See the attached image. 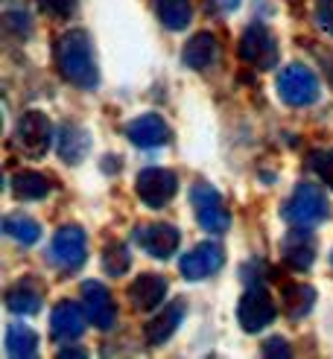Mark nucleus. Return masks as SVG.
<instances>
[{
	"instance_id": "nucleus-6",
	"label": "nucleus",
	"mask_w": 333,
	"mask_h": 359,
	"mask_svg": "<svg viewBox=\"0 0 333 359\" xmlns=\"http://www.w3.org/2000/svg\"><path fill=\"white\" fill-rule=\"evenodd\" d=\"M15 143L24 152V158L39 161L47 155L53 143V123L44 111H24L15 123Z\"/></svg>"
},
{
	"instance_id": "nucleus-8",
	"label": "nucleus",
	"mask_w": 333,
	"mask_h": 359,
	"mask_svg": "<svg viewBox=\"0 0 333 359\" xmlns=\"http://www.w3.org/2000/svg\"><path fill=\"white\" fill-rule=\"evenodd\" d=\"M135 193L137 199L144 202L147 208H167L175 193H179V178H175L172 170L164 167H147L137 172V182H135Z\"/></svg>"
},
{
	"instance_id": "nucleus-11",
	"label": "nucleus",
	"mask_w": 333,
	"mask_h": 359,
	"mask_svg": "<svg viewBox=\"0 0 333 359\" xmlns=\"http://www.w3.org/2000/svg\"><path fill=\"white\" fill-rule=\"evenodd\" d=\"M135 243L155 260H170L182 243L179 228L170 222H147L135 231Z\"/></svg>"
},
{
	"instance_id": "nucleus-4",
	"label": "nucleus",
	"mask_w": 333,
	"mask_h": 359,
	"mask_svg": "<svg viewBox=\"0 0 333 359\" xmlns=\"http://www.w3.org/2000/svg\"><path fill=\"white\" fill-rule=\"evenodd\" d=\"M240 59L257 70H272L280 59L275 32L266 24H249L240 35Z\"/></svg>"
},
{
	"instance_id": "nucleus-19",
	"label": "nucleus",
	"mask_w": 333,
	"mask_h": 359,
	"mask_svg": "<svg viewBox=\"0 0 333 359\" xmlns=\"http://www.w3.org/2000/svg\"><path fill=\"white\" fill-rule=\"evenodd\" d=\"M41 295H44V290H41L39 280L21 278L6 290L4 304H6V310L15 313V316H35L41 310Z\"/></svg>"
},
{
	"instance_id": "nucleus-24",
	"label": "nucleus",
	"mask_w": 333,
	"mask_h": 359,
	"mask_svg": "<svg viewBox=\"0 0 333 359\" xmlns=\"http://www.w3.org/2000/svg\"><path fill=\"white\" fill-rule=\"evenodd\" d=\"M4 234L21 245H35L41 240V225L27 213H6L4 217Z\"/></svg>"
},
{
	"instance_id": "nucleus-3",
	"label": "nucleus",
	"mask_w": 333,
	"mask_h": 359,
	"mask_svg": "<svg viewBox=\"0 0 333 359\" xmlns=\"http://www.w3.org/2000/svg\"><path fill=\"white\" fill-rule=\"evenodd\" d=\"M275 88H278V97L284 100L287 105H292V109H307V105H313L322 94L319 76H315L313 70L307 65H301V62L287 65L284 70H280Z\"/></svg>"
},
{
	"instance_id": "nucleus-13",
	"label": "nucleus",
	"mask_w": 333,
	"mask_h": 359,
	"mask_svg": "<svg viewBox=\"0 0 333 359\" xmlns=\"http://www.w3.org/2000/svg\"><path fill=\"white\" fill-rule=\"evenodd\" d=\"M85 325H88V313H85V307H79L74 301H59L56 307L50 310V336L56 339L59 345L76 342L85 333Z\"/></svg>"
},
{
	"instance_id": "nucleus-31",
	"label": "nucleus",
	"mask_w": 333,
	"mask_h": 359,
	"mask_svg": "<svg viewBox=\"0 0 333 359\" xmlns=\"http://www.w3.org/2000/svg\"><path fill=\"white\" fill-rule=\"evenodd\" d=\"M263 356H292V348L287 345V339H280V336H272L263 342Z\"/></svg>"
},
{
	"instance_id": "nucleus-16",
	"label": "nucleus",
	"mask_w": 333,
	"mask_h": 359,
	"mask_svg": "<svg viewBox=\"0 0 333 359\" xmlns=\"http://www.w3.org/2000/svg\"><path fill=\"white\" fill-rule=\"evenodd\" d=\"M184 313H187V304L184 301H172L167 304V307L161 313H155L147 325H144V339H147V345L149 348H161L167 345L172 333L182 327V321H184Z\"/></svg>"
},
{
	"instance_id": "nucleus-33",
	"label": "nucleus",
	"mask_w": 333,
	"mask_h": 359,
	"mask_svg": "<svg viewBox=\"0 0 333 359\" xmlns=\"http://www.w3.org/2000/svg\"><path fill=\"white\" fill-rule=\"evenodd\" d=\"M102 167H105V170H120V158H109V161H102Z\"/></svg>"
},
{
	"instance_id": "nucleus-15",
	"label": "nucleus",
	"mask_w": 333,
	"mask_h": 359,
	"mask_svg": "<svg viewBox=\"0 0 333 359\" xmlns=\"http://www.w3.org/2000/svg\"><path fill=\"white\" fill-rule=\"evenodd\" d=\"M280 260L292 272H307L315 260V240L310 234V228H292L280 240Z\"/></svg>"
},
{
	"instance_id": "nucleus-10",
	"label": "nucleus",
	"mask_w": 333,
	"mask_h": 359,
	"mask_svg": "<svg viewBox=\"0 0 333 359\" xmlns=\"http://www.w3.org/2000/svg\"><path fill=\"white\" fill-rule=\"evenodd\" d=\"M82 307L88 313V321L97 330H111L117 321V304L109 292V286L100 280H85L82 283Z\"/></svg>"
},
{
	"instance_id": "nucleus-12",
	"label": "nucleus",
	"mask_w": 333,
	"mask_h": 359,
	"mask_svg": "<svg viewBox=\"0 0 333 359\" xmlns=\"http://www.w3.org/2000/svg\"><path fill=\"white\" fill-rule=\"evenodd\" d=\"M222 266H225V248L219 243H199L196 248H190L179 263L182 278H187V280H205L210 275H217Z\"/></svg>"
},
{
	"instance_id": "nucleus-18",
	"label": "nucleus",
	"mask_w": 333,
	"mask_h": 359,
	"mask_svg": "<svg viewBox=\"0 0 333 359\" xmlns=\"http://www.w3.org/2000/svg\"><path fill=\"white\" fill-rule=\"evenodd\" d=\"M219 56H222L219 39H217L214 32H208V29H202V32L193 35V39H187V44L182 50V62L190 70H208V67H214L219 62Z\"/></svg>"
},
{
	"instance_id": "nucleus-17",
	"label": "nucleus",
	"mask_w": 333,
	"mask_h": 359,
	"mask_svg": "<svg viewBox=\"0 0 333 359\" xmlns=\"http://www.w3.org/2000/svg\"><path fill=\"white\" fill-rule=\"evenodd\" d=\"M167 290H170V283H167L164 275L147 272V275H137V278L129 283V301H132L135 310L149 313V310H158V307L164 304Z\"/></svg>"
},
{
	"instance_id": "nucleus-9",
	"label": "nucleus",
	"mask_w": 333,
	"mask_h": 359,
	"mask_svg": "<svg viewBox=\"0 0 333 359\" xmlns=\"http://www.w3.org/2000/svg\"><path fill=\"white\" fill-rule=\"evenodd\" d=\"M47 257L53 266L59 269H67V272H74L79 269L88 257V237L79 225H62L56 234L50 240V248H47Z\"/></svg>"
},
{
	"instance_id": "nucleus-30",
	"label": "nucleus",
	"mask_w": 333,
	"mask_h": 359,
	"mask_svg": "<svg viewBox=\"0 0 333 359\" xmlns=\"http://www.w3.org/2000/svg\"><path fill=\"white\" fill-rule=\"evenodd\" d=\"M315 21L327 35H333V0H319L315 4Z\"/></svg>"
},
{
	"instance_id": "nucleus-21",
	"label": "nucleus",
	"mask_w": 333,
	"mask_h": 359,
	"mask_svg": "<svg viewBox=\"0 0 333 359\" xmlns=\"http://www.w3.org/2000/svg\"><path fill=\"white\" fill-rule=\"evenodd\" d=\"M313 304H315V290L307 283H287L284 290H280V310L292 321L304 318L313 310Z\"/></svg>"
},
{
	"instance_id": "nucleus-20",
	"label": "nucleus",
	"mask_w": 333,
	"mask_h": 359,
	"mask_svg": "<svg viewBox=\"0 0 333 359\" xmlns=\"http://www.w3.org/2000/svg\"><path fill=\"white\" fill-rule=\"evenodd\" d=\"M91 152V135L76 123H64L59 132V155L64 164H82L85 155Z\"/></svg>"
},
{
	"instance_id": "nucleus-5",
	"label": "nucleus",
	"mask_w": 333,
	"mask_h": 359,
	"mask_svg": "<svg viewBox=\"0 0 333 359\" xmlns=\"http://www.w3.org/2000/svg\"><path fill=\"white\" fill-rule=\"evenodd\" d=\"M190 202H193V213H196L199 225L208 234H225L228 225H231V213H228L222 196L214 184L196 182L190 190Z\"/></svg>"
},
{
	"instance_id": "nucleus-2",
	"label": "nucleus",
	"mask_w": 333,
	"mask_h": 359,
	"mask_svg": "<svg viewBox=\"0 0 333 359\" xmlns=\"http://www.w3.org/2000/svg\"><path fill=\"white\" fill-rule=\"evenodd\" d=\"M280 217H284V222L292 225V228H315V225H322L330 217L327 193L319 184H313V182L295 184L287 205L280 208Z\"/></svg>"
},
{
	"instance_id": "nucleus-26",
	"label": "nucleus",
	"mask_w": 333,
	"mask_h": 359,
	"mask_svg": "<svg viewBox=\"0 0 333 359\" xmlns=\"http://www.w3.org/2000/svg\"><path fill=\"white\" fill-rule=\"evenodd\" d=\"M132 266V251L123 243H109L102 248V272H109L111 278L126 275Z\"/></svg>"
},
{
	"instance_id": "nucleus-32",
	"label": "nucleus",
	"mask_w": 333,
	"mask_h": 359,
	"mask_svg": "<svg viewBox=\"0 0 333 359\" xmlns=\"http://www.w3.org/2000/svg\"><path fill=\"white\" fill-rule=\"evenodd\" d=\"M59 356H62V359H70V356H88V351H85V348H62Z\"/></svg>"
},
{
	"instance_id": "nucleus-25",
	"label": "nucleus",
	"mask_w": 333,
	"mask_h": 359,
	"mask_svg": "<svg viewBox=\"0 0 333 359\" xmlns=\"http://www.w3.org/2000/svg\"><path fill=\"white\" fill-rule=\"evenodd\" d=\"M155 12H158V21H161L167 29H172V32L187 29V24L193 21L190 0H158Z\"/></svg>"
},
{
	"instance_id": "nucleus-1",
	"label": "nucleus",
	"mask_w": 333,
	"mask_h": 359,
	"mask_svg": "<svg viewBox=\"0 0 333 359\" xmlns=\"http://www.w3.org/2000/svg\"><path fill=\"white\" fill-rule=\"evenodd\" d=\"M56 65L59 74L70 82L82 88V91H94L100 85V70L94 62V47L85 29H67L59 35L56 41Z\"/></svg>"
},
{
	"instance_id": "nucleus-28",
	"label": "nucleus",
	"mask_w": 333,
	"mask_h": 359,
	"mask_svg": "<svg viewBox=\"0 0 333 359\" xmlns=\"http://www.w3.org/2000/svg\"><path fill=\"white\" fill-rule=\"evenodd\" d=\"M4 27H6V32L18 35V39H27V35L32 32V21L27 18V12H6Z\"/></svg>"
},
{
	"instance_id": "nucleus-14",
	"label": "nucleus",
	"mask_w": 333,
	"mask_h": 359,
	"mask_svg": "<svg viewBox=\"0 0 333 359\" xmlns=\"http://www.w3.org/2000/svg\"><path fill=\"white\" fill-rule=\"evenodd\" d=\"M123 132H126V137L140 149H158V147H164V143H170V137H172L167 120L158 114H140V117L129 120Z\"/></svg>"
},
{
	"instance_id": "nucleus-7",
	"label": "nucleus",
	"mask_w": 333,
	"mask_h": 359,
	"mask_svg": "<svg viewBox=\"0 0 333 359\" xmlns=\"http://www.w3.org/2000/svg\"><path fill=\"white\" fill-rule=\"evenodd\" d=\"M278 316V304L269 295L266 286H249L237 304V321L245 333H260L266 330Z\"/></svg>"
},
{
	"instance_id": "nucleus-23",
	"label": "nucleus",
	"mask_w": 333,
	"mask_h": 359,
	"mask_svg": "<svg viewBox=\"0 0 333 359\" xmlns=\"http://www.w3.org/2000/svg\"><path fill=\"white\" fill-rule=\"evenodd\" d=\"M50 190H53V182L41 172H29L27 170V172H18L12 178V193L18 196V199H24V202H39Z\"/></svg>"
},
{
	"instance_id": "nucleus-27",
	"label": "nucleus",
	"mask_w": 333,
	"mask_h": 359,
	"mask_svg": "<svg viewBox=\"0 0 333 359\" xmlns=\"http://www.w3.org/2000/svg\"><path fill=\"white\" fill-rule=\"evenodd\" d=\"M307 164L333 190V149H313L310 158H307Z\"/></svg>"
},
{
	"instance_id": "nucleus-22",
	"label": "nucleus",
	"mask_w": 333,
	"mask_h": 359,
	"mask_svg": "<svg viewBox=\"0 0 333 359\" xmlns=\"http://www.w3.org/2000/svg\"><path fill=\"white\" fill-rule=\"evenodd\" d=\"M6 353L18 359H32L39 353V333L27 327L24 321H12L6 327Z\"/></svg>"
},
{
	"instance_id": "nucleus-29",
	"label": "nucleus",
	"mask_w": 333,
	"mask_h": 359,
	"mask_svg": "<svg viewBox=\"0 0 333 359\" xmlns=\"http://www.w3.org/2000/svg\"><path fill=\"white\" fill-rule=\"evenodd\" d=\"M39 6L53 18H67L76 9V0H39Z\"/></svg>"
}]
</instances>
